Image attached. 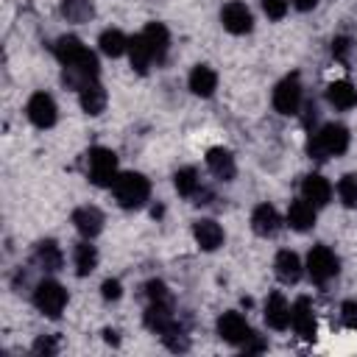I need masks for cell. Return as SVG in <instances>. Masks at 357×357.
I'll list each match as a JSON object with an SVG mask.
<instances>
[{
  "label": "cell",
  "instance_id": "26",
  "mask_svg": "<svg viewBox=\"0 0 357 357\" xmlns=\"http://www.w3.org/2000/svg\"><path fill=\"white\" fill-rule=\"evenodd\" d=\"M33 259H36V265H39V268H45V271H59V268H61V262H64L61 248H59L53 240L39 243V245H36Z\"/></svg>",
  "mask_w": 357,
  "mask_h": 357
},
{
  "label": "cell",
  "instance_id": "10",
  "mask_svg": "<svg viewBox=\"0 0 357 357\" xmlns=\"http://www.w3.org/2000/svg\"><path fill=\"white\" fill-rule=\"evenodd\" d=\"M145 326L156 335L173 332L178 324H176V315L170 310V301H151V307L145 310Z\"/></svg>",
  "mask_w": 357,
  "mask_h": 357
},
{
  "label": "cell",
  "instance_id": "9",
  "mask_svg": "<svg viewBox=\"0 0 357 357\" xmlns=\"http://www.w3.org/2000/svg\"><path fill=\"white\" fill-rule=\"evenodd\" d=\"M25 112H28V120L36 128H50L56 123V100L47 92H33L28 106H25Z\"/></svg>",
  "mask_w": 357,
  "mask_h": 357
},
{
  "label": "cell",
  "instance_id": "19",
  "mask_svg": "<svg viewBox=\"0 0 357 357\" xmlns=\"http://www.w3.org/2000/svg\"><path fill=\"white\" fill-rule=\"evenodd\" d=\"M251 229L259 234V237H271L279 231V212L271 206V204H259L254 212H251Z\"/></svg>",
  "mask_w": 357,
  "mask_h": 357
},
{
  "label": "cell",
  "instance_id": "18",
  "mask_svg": "<svg viewBox=\"0 0 357 357\" xmlns=\"http://www.w3.org/2000/svg\"><path fill=\"white\" fill-rule=\"evenodd\" d=\"M273 271H276L279 282L296 284V282L301 279V259H298V254H293V251H287V248L279 251L276 259H273Z\"/></svg>",
  "mask_w": 357,
  "mask_h": 357
},
{
  "label": "cell",
  "instance_id": "38",
  "mask_svg": "<svg viewBox=\"0 0 357 357\" xmlns=\"http://www.w3.org/2000/svg\"><path fill=\"white\" fill-rule=\"evenodd\" d=\"M240 346H243V351H265V340H262L259 335H254V332H251Z\"/></svg>",
  "mask_w": 357,
  "mask_h": 357
},
{
  "label": "cell",
  "instance_id": "22",
  "mask_svg": "<svg viewBox=\"0 0 357 357\" xmlns=\"http://www.w3.org/2000/svg\"><path fill=\"white\" fill-rule=\"evenodd\" d=\"M287 223H290V229H296V231H307V229H312L315 226V206L310 204V201H293L290 204V209H287Z\"/></svg>",
  "mask_w": 357,
  "mask_h": 357
},
{
  "label": "cell",
  "instance_id": "4",
  "mask_svg": "<svg viewBox=\"0 0 357 357\" xmlns=\"http://www.w3.org/2000/svg\"><path fill=\"white\" fill-rule=\"evenodd\" d=\"M33 304H36V310H39L42 315L59 318L61 310L67 307V290H64L59 282L45 279V282H39L36 290H33Z\"/></svg>",
  "mask_w": 357,
  "mask_h": 357
},
{
  "label": "cell",
  "instance_id": "25",
  "mask_svg": "<svg viewBox=\"0 0 357 357\" xmlns=\"http://www.w3.org/2000/svg\"><path fill=\"white\" fill-rule=\"evenodd\" d=\"M128 59H131V67L137 73H148V64L153 61V56H151V47H148V42H145L142 33H137V36L128 39Z\"/></svg>",
  "mask_w": 357,
  "mask_h": 357
},
{
  "label": "cell",
  "instance_id": "21",
  "mask_svg": "<svg viewBox=\"0 0 357 357\" xmlns=\"http://www.w3.org/2000/svg\"><path fill=\"white\" fill-rule=\"evenodd\" d=\"M190 89L198 98H209L218 89V73L212 67H206V64L192 67V73H190Z\"/></svg>",
  "mask_w": 357,
  "mask_h": 357
},
{
  "label": "cell",
  "instance_id": "20",
  "mask_svg": "<svg viewBox=\"0 0 357 357\" xmlns=\"http://www.w3.org/2000/svg\"><path fill=\"white\" fill-rule=\"evenodd\" d=\"M192 237H195V243H198L204 251H215V248L223 243V229H220L215 220L204 218V220H195Z\"/></svg>",
  "mask_w": 357,
  "mask_h": 357
},
{
  "label": "cell",
  "instance_id": "3",
  "mask_svg": "<svg viewBox=\"0 0 357 357\" xmlns=\"http://www.w3.org/2000/svg\"><path fill=\"white\" fill-rule=\"evenodd\" d=\"M95 78H98V59H95V53H92L89 47H81L73 59L64 61V81H67L70 86L84 89V86L92 84Z\"/></svg>",
  "mask_w": 357,
  "mask_h": 357
},
{
  "label": "cell",
  "instance_id": "5",
  "mask_svg": "<svg viewBox=\"0 0 357 357\" xmlns=\"http://www.w3.org/2000/svg\"><path fill=\"white\" fill-rule=\"evenodd\" d=\"M89 181L98 187H109L117 178V153L109 148H92L89 153Z\"/></svg>",
  "mask_w": 357,
  "mask_h": 357
},
{
  "label": "cell",
  "instance_id": "37",
  "mask_svg": "<svg viewBox=\"0 0 357 357\" xmlns=\"http://www.w3.org/2000/svg\"><path fill=\"white\" fill-rule=\"evenodd\" d=\"M100 290H103V298H106V301H117V298H120V293H123L117 279H106Z\"/></svg>",
  "mask_w": 357,
  "mask_h": 357
},
{
  "label": "cell",
  "instance_id": "41",
  "mask_svg": "<svg viewBox=\"0 0 357 357\" xmlns=\"http://www.w3.org/2000/svg\"><path fill=\"white\" fill-rule=\"evenodd\" d=\"M103 335H106V340H109V343H117V332H112V329H106Z\"/></svg>",
  "mask_w": 357,
  "mask_h": 357
},
{
  "label": "cell",
  "instance_id": "8",
  "mask_svg": "<svg viewBox=\"0 0 357 357\" xmlns=\"http://www.w3.org/2000/svg\"><path fill=\"white\" fill-rule=\"evenodd\" d=\"M220 22H223V28L229 31V33H248L251 31V25H254V17H251V11H248V6L245 3H240V0H231V3H226L223 8H220Z\"/></svg>",
  "mask_w": 357,
  "mask_h": 357
},
{
  "label": "cell",
  "instance_id": "31",
  "mask_svg": "<svg viewBox=\"0 0 357 357\" xmlns=\"http://www.w3.org/2000/svg\"><path fill=\"white\" fill-rule=\"evenodd\" d=\"M337 195H340V201H343L346 206L357 209V176H354V173H349V176H343V178L337 181Z\"/></svg>",
  "mask_w": 357,
  "mask_h": 357
},
{
  "label": "cell",
  "instance_id": "27",
  "mask_svg": "<svg viewBox=\"0 0 357 357\" xmlns=\"http://www.w3.org/2000/svg\"><path fill=\"white\" fill-rule=\"evenodd\" d=\"M98 45H100V50H103L106 56H112V59H117V56H123V53L128 50V39H126V33L117 31V28H106V31L100 33Z\"/></svg>",
  "mask_w": 357,
  "mask_h": 357
},
{
  "label": "cell",
  "instance_id": "1",
  "mask_svg": "<svg viewBox=\"0 0 357 357\" xmlns=\"http://www.w3.org/2000/svg\"><path fill=\"white\" fill-rule=\"evenodd\" d=\"M349 148V128L340 123H326L318 134L310 137L307 151L315 159H326V156H340Z\"/></svg>",
  "mask_w": 357,
  "mask_h": 357
},
{
  "label": "cell",
  "instance_id": "28",
  "mask_svg": "<svg viewBox=\"0 0 357 357\" xmlns=\"http://www.w3.org/2000/svg\"><path fill=\"white\" fill-rule=\"evenodd\" d=\"M61 14L70 22H86L95 14L92 0H61Z\"/></svg>",
  "mask_w": 357,
  "mask_h": 357
},
{
  "label": "cell",
  "instance_id": "23",
  "mask_svg": "<svg viewBox=\"0 0 357 357\" xmlns=\"http://www.w3.org/2000/svg\"><path fill=\"white\" fill-rule=\"evenodd\" d=\"M326 100L335 109H351V106H357V89L349 81H332L326 86Z\"/></svg>",
  "mask_w": 357,
  "mask_h": 357
},
{
  "label": "cell",
  "instance_id": "34",
  "mask_svg": "<svg viewBox=\"0 0 357 357\" xmlns=\"http://www.w3.org/2000/svg\"><path fill=\"white\" fill-rule=\"evenodd\" d=\"M262 11L271 20H282L287 14V0H262Z\"/></svg>",
  "mask_w": 357,
  "mask_h": 357
},
{
  "label": "cell",
  "instance_id": "11",
  "mask_svg": "<svg viewBox=\"0 0 357 357\" xmlns=\"http://www.w3.org/2000/svg\"><path fill=\"white\" fill-rule=\"evenodd\" d=\"M290 326L296 329V335H301L304 340H312L315 337V312H312V304L310 298H296V304L290 307Z\"/></svg>",
  "mask_w": 357,
  "mask_h": 357
},
{
  "label": "cell",
  "instance_id": "14",
  "mask_svg": "<svg viewBox=\"0 0 357 357\" xmlns=\"http://www.w3.org/2000/svg\"><path fill=\"white\" fill-rule=\"evenodd\" d=\"M329 195H332V187H329V181H326L324 176L310 173V176L301 181V198L310 201L315 209L324 206V204H329Z\"/></svg>",
  "mask_w": 357,
  "mask_h": 357
},
{
  "label": "cell",
  "instance_id": "36",
  "mask_svg": "<svg viewBox=\"0 0 357 357\" xmlns=\"http://www.w3.org/2000/svg\"><path fill=\"white\" fill-rule=\"evenodd\" d=\"M349 50H351V39H346V36H337V39L332 42V53H335V59L346 61V59H349Z\"/></svg>",
  "mask_w": 357,
  "mask_h": 357
},
{
  "label": "cell",
  "instance_id": "13",
  "mask_svg": "<svg viewBox=\"0 0 357 357\" xmlns=\"http://www.w3.org/2000/svg\"><path fill=\"white\" fill-rule=\"evenodd\" d=\"M265 324L271 329H287L290 326V304L284 301L282 293H271L265 301Z\"/></svg>",
  "mask_w": 357,
  "mask_h": 357
},
{
  "label": "cell",
  "instance_id": "2",
  "mask_svg": "<svg viewBox=\"0 0 357 357\" xmlns=\"http://www.w3.org/2000/svg\"><path fill=\"white\" fill-rule=\"evenodd\" d=\"M112 187H114V198L123 209H139L151 195V184L142 173H120Z\"/></svg>",
  "mask_w": 357,
  "mask_h": 357
},
{
  "label": "cell",
  "instance_id": "40",
  "mask_svg": "<svg viewBox=\"0 0 357 357\" xmlns=\"http://www.w3.org/2000/svg\"><path fill=\"white\" fill-rule=\"evenodd\" d=\"M293 6H296L298 11H312V8L318 6V0H293Z\"/></svg>",
  "mask_w": 357,
  "mask_h": 357
},
{
  "label": "cell",
  "instance_id": "16",
  "mask_svg": "<svg viewBox=\"0 0 357 357\" xmlns=\"http://www.w3.org/2000/svg\"><path fill=\"white\" fill-rule=\"evenodd\" d=\"M206 167H209L220 181H231L234 173H237L234 156H231L226 148H209V151H206Z\"/></svg>",
  "mask_w": 357,
  "mask_h": 357
},
{
  "label": "cell",
  "instance_id": "33",
  "mask_svg": "<svg viewBox=\"0 0 357 357\" xmlns=\"http://www.w3.org/2000/svg\"><path fill=\"white\" fill-rule=\"evenodd\" d=\"M145 293H148V298H151V301H170L167 284H165V282H159V279H151V282L145 284Z\"/></svg>",
  "mask_w": 357,
  "mask_h": 357
},
{
  "label": "cell",
  "instance_id": "24",
  "mask_svg": "<svg viewBox=\"0 0 357 357\" xmlns=\"http://www.w3.org/2000/svg\"><path fill=\"white\" fill-rule=\"evenodd\" d=\"M81 95V109L86 112V114H100L103 109H106V89L98 84V81H92V84H86L84 89H78Z\"/></svg>",
  "mask_w": 357,
  "mask_h": 357
},
{
  "label": "cell",
  "instance_id": "15",
  "mask_svg": "<svg viewBox=\"0 0 357 357\" xmlns=\"http://www.w3.org/2000/svg\"><path fill=\"white\" fill-rule=\"evenodd\" d=\"M142 36H145V42H148V47H151L153 61L162 64L165 56H167V45H170V33H167V28H165L162 22H148L145 31H142Z\"/></svg>",
  "mask_w": 357,
  "mask_h": 357
},
{
  "label": "cell",
  "instance_id": "12",
  "mask_svg": "<svg viewBox=\"0 0 357 357\" xmlns=\"http://www.w3.org/2000/svg\"><path fill=\"white\" fill-rule=\"evenodd\" d=\"M218 335L226 340V343H243L248 335H251V329H248V324H245V318L240 315V312H223L220 318H218Z\"/></svg>",
  "mask_w": 357,
  "mask_h": 357
},
{
  "label": "cell",
  "instance_id": "32",
  "mask_svg": "<svg viewBox=\"0 0 357 357\" xmlns=\"http://www.w3.org/2000/svg\"><path fill=\"white\" fill-rule=\"evenodd\" d=\"M81 47H84V45H81V39H78V36H61V39L53 45V53H56V59L64 64V61H67V59H73Z\"/></svg>",
  "mask_w": 357,
  "mask_h": 357
},
{
  "label": "cell",
  "instance_id": "29",
  "mask_svg": "<svg viewBox=\"0 0 357 357\" xmlns=\"http://www.w3.org/2000/svg\"><path fill=\"white\" fill-rule=\"evenodd\" d=\"M95 265H98V251H95V245L78 243V245H75V271H78V276L92 273Z\"/></svg>",
  "mask_w": 357,
  "mask_h": 357
},
{
  "label": "cell",
  "instance_id": "30",
  "mask_svg": "<svg viewBox=\"0 0 357 357\" xmlns=\"http://www.w3.org/2000/svg\"><path fill=\"white\" fill-rule=\"evenodd\" d=\"M173 184H176L178 195L190 198V195H195V192H198V173H195L192 167H181V170L173 176Z\"/></svg>",
  "mask_w": 357,
  "mask_h": 357
},
{
  "label": "cell",
  "instance_id": "17",
  "mask_svg": "<svg viewBox=\"0 0 357 357\" xmlns=\"http://www.w3.org/2000/svg\"><path fill=\"white\" fill-rule=\"evenodd\" d=\"M73 223L84 237H95L103 229V212L98 206H78L73 212Z\"/></svg>",
  "mask_w": 357,
  "mask_h": 357
},
{
  "label": "cell",
  "instance_id": "6",
  "mask_svg": "<svg viewBox=\"0 0 357 357\" xmlns=\"http://www.w3.org/2000/svg\"><path fill=\"white\" fill-rule=\"evenodd\" d=\"M337 268H340V262L332 254V248H326V245L310 248V254H307V273H310L312 282L326 284L332 276H337Z\"/></svg>",
  "mask_w": 357,
  "mask_h": 357
},
{
  "label": "cell",
  "instance_id": "7",
  "mask_svg": "<svg viewBox=\"0 0 357 357\" xmlns=\"http://www.w3.org/2000/svg\"><path fill=\"white\" fill-rule=\"evenodd\" d=\"M273 106L279 114H296L301 106V84L298 75H287L273 89Z\"/></svg>",
  "mask_w": 357,
  "mask_h": 357
},
{
  "label": "cell",
  "instance_id": "39",
  "mask_svg": "<svg viewBox=\"0 0 357 357\" xmlns=\"http://www.w3.org/2000/svg\"><path fill=\"white\" fill-rule=\"evenodd\" d=\"M33 351H39V354H53V351H56V343H53L50 337H39V340L33 343Z\"/></svg>",
  "mask_w": 357,
  "mask_h": 357
},
{
  "label": "cell",
  "instance_id": "35",
  "mask_svg": "<svg viewBox=\"0 0 357 357\" xmlns=\"http://www.w3.org/2000/svg\"><path fill=\"white\" fill-rule=\"evenodd\" d=\"M340 318L349 329H357V301H343L340 307Z\"/></svg>",
  "mask_w": 357,
  "mask_h": 357
}]
</instances>
